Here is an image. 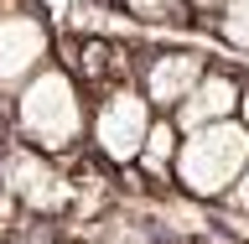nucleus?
<instances>
[{
    "label": "nucleus",
    "instance_id": "7ed1b4c3",
    "mask_svg": "<svg viewBox=\"0 0 249 244\" xmlns=\"http://www.w3.org/2000/svg\"><path fill=\"white\" fill-rule=\"evenodd\" d=\"M151 125H156V104L130 78L104 83L99 99H93V109H89V140L109 167H135L140 151H145Z\"/></svg>",
    "mask_w": 249,
    "mask_h": 244
},
{
    "label": "nucleus",
    "instance_id": "9b49d317",
    "mask_svg": "<svg viewBox=\"0 0 249 244\" xmlns=\"http://www.w3.org/2000/svg\"><path fill=\"white\" fill-rule=\"evenodd\" d=\"M223 203H229V208H239V213H249V167L239 171V182L229 187V198H223Z\"/></svg>",
    "mask_w": 249,
    "mask_h": 244
},
{
    "label": "nucleus",
    "instance_id": "f03ea898",
    "mask_svg": "<svg viewBox=\"0 0 249 244\" xmlns=\"http://www.w3.org/2000/svg\"><path fill=\"white\" fill-rule=\"evenodd\" d=\"M244 167H249V125L233 114V120L187 130L182 151H177V167H171V182L187 198L218 203V198H229V187L239 182Z\"/></svg>",
    "mask_w": 249,
    "mask_h": 244
},
{
    "label": "nucleus",
    "instance_id": "20e7f679",
    "mask_svg": "<svg viewBox=\"0 0 249 244\" xmlns=\"http://www.w3.org/2000/svg\"><path fill=\"white\" fill-rule=\"evenodd\" d=\"M47 57H52L47 16L21 0L0 5V89H21L36 68H47Z\"/></svg>",
    "mask_w": 249,
    "mask_h": 244
},
{
    "label": "nucleus",
    "instance_id": "1a4fd4ad",
    "mask_svg": "<svg viewBox=\"0 0 249 244\" xmlns=\"http://www.w3.org/2000/svg\"><path fill=\"white\" fill-rule=\"evenodd\" d=\"M114 62H120V52L93 37V42H83V52H78V73L93 78V83H114V78H124V68H114Z\"/></svg>",
    "mask_w": 249,
    "mask_h": 244
},
{
    "label": "nucleus",
    "instance_id": "f8f14e48",
    "mask_svg": "<svg viewBox=\"0 0 249 244\" xmlns=\"http://www.w3.org/2000/svg\"><path fill=\"white\" fill-rule=\"evenodd\" d=\"M187 5H192V11H197V16H218V11H223V5H229V0H187Z\"/></svg>",
    "mask_w": 249,
    "mask_h": 244
},
{
    "label": "nucleus",
    "instance_id": "9d476101",
    "mask_svg": "<svg viewBox=\"0 0 249 244\" xmlns=\"http://www.w3.org/2000/svg\"><path fill=\"white\" fill-rule=\"evenodd\" d=\"M213 31L223 37V47L249 52V0H229V5L213 16Z\"/></svg>",
    "mask_w": 249,
    "mask_h": 244
},
{
    "label": "nucleus",
    "instance_id": "ddd939ff",
    "mask_svg": "<svg viewBox=\"0 0 249 244\" xmlns=\"http://www.w3.org/2000/svg\"><path fill=\"white\" fill-rule=\"evenodd\" d=\"M239 120H244V125H249V89H244V94H239Z\"/></svg>",
    "mask_w": 249,
    "mask_h": 244
},
{
    "label": "nucleus",
    "instance_id": "6e6552de",
    "mask_svg": "<svg viewBox=\"0 0 249 244\" xmlns=\"http://www.w3.org/2000/svg\"><path fill=\"white\" fill-rule=\"evenodd\" d=\"M177 151H182V125L171 120V114H156L151 135H145V151H140V167L151 171V177H171Z\"/></svg>",
    "mask_w": 249,
    "mask_h": 244
},
{
    "label": "nucleus",
    "instance_id": "0eeeda50",
    "mask_svg": "<svg viewBox=\"0 0 249 244\" xmlns=\"http://www.w3.org/2000/svg\"><path fill=\"white\" fill-rule=\"evenodd\" d=\"M239 94L244 89H239L233 73H213V68H208L202 83L171 109V120L182 125V135L187 130H202V125H218V120H233V114H239Z\"/></svg>",
    "mask_w": 249,
    "mask_h": 244
},
{
    "label": "nucleus",
    "instance_id": "f257e3e1",
    "mask_svg": "<svg viewBox=\"0 0 249 244\" xmlns=\"http://www.w3.org/2000/svg\"><path fill=\"white\" fill-rule=\"evenodd\" d=\"M11 120L26 146L57 156V161L68 151H78V140L89 135V104H83V89L68 68H36L16 89Z\"/></svg>",
    "mask_w": 249,
    "mask_h": 244
},
{
    "label": "nucleus",
    "instance_id": "39448f33",
    "mask_svg": "<svg viewBox=\"0 0 249 244\" xmlns=\"http://www.w3.org/2000/svg\"><path fill=\"white\" fill-rule=\"evenodd\" d=\"M5 187L26 203L31 213H57V208H68V198H73L68 177L57 171V156L36 151V146H16V151L5 156Z\"/></svg>",
    "mask_w": 249,
    "mask_h": 244
},
{
    "label": "nucleus",
    "instance_id": "423d86ee",
    "mask_svg": "<svg viewBox=\"0 0 249 244\" xmlns=\"http://www.w3.org/2000/svg\"><path fill=\"white\" fill-rule=\"evenodd\" d=\"M202 73H208V57H202V52H192V47H166V52H151V57L140 62V89H145V99H151L156 109L171 114V109L202 83Z\"/></svg>",
    "mask_w": 249,
    "mask_h": 244
}]
</instances>
